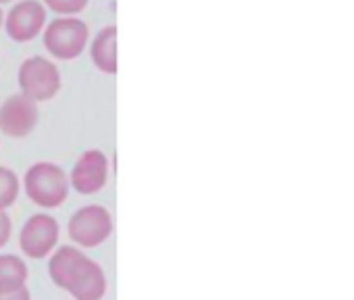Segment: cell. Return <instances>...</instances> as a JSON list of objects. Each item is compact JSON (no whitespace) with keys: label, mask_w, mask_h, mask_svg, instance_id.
Instances as JSON below:
<instances>
[{"label":"cell","mask_w":354,"mask_h":300,"mask_svg":"<svg viewBox=\"0 0 354 300\" xmlns=\"http://www.w3.org/2000/svg\"><path fill=\"white\" fill-rule=\"evenodd\" d=\"M53 283L69 292L75 300H102L109 288L104 269L80 246H59L48 256Z\"/></svg>","instance_id":"1"},{"label":"cell","mask_w":354,"mask_h":300,"mask_svg":"<svg viewBox=\"0 0 354 300\" xmlns=\"http://www.w3.org/2000/svg\"><path fill=\"white\" fill-rule=\"evenodd\" d=\"M21 190L26 196L42 209H59L69 198V176L67 171L50 161H38L28 167Z\"/></svg>","instance_id":"2"},{"label":"cell","mask_w":354,"mask_h":300,"mask_svg":"<svg viewBox=\"0 0 354 300\" xmlns=\"http://www.w3.org/2000/svg\"><path fill=\"white\" fill-rule=\"evenodd\" d=\"M42 44L55 61H75L90 44V28L82 17H55L42 32Z\"/></svg>","instance_id":"3"},{"label":"cell","mask_w":354,"mask_h":300,"mask_svg":"<svg viewBox=\"0 0 354 300\" xmlns=\"http://www.w3.org/2000/svg\"><path fill=\"white\" fill-rule=\"evenodd\" d=\"M17 84L24 96L40 104L53 100L61 92L63 75L55 59L44 55H34L21 61L17 69Z\"/></svg>","instance_id":"4"},{"label":"cell","mask_w":354,"mask_h":300,"mask_svg":"<svg viewBox=\"0 0 354 300\" xmlns=\"http://www.w3.org/2000/svg\"><path fill=\"white\" fill-rule=\"evenodd\" d=\"M67 234L75 246L86 250L96 248L111 238L113 215L102 205H86L69 217Z\"/></svg>","instance_id":"5"},{"label":"cell","mask_w":354,"mask_h":300,"mask_svg":"<svg viewBox=\"0 0 354 300\" xmlns=\"http://www.w3.org/2000/svg\"><path fill=\"white\" fill-rule=\"evenodd\" d=\"M48 24V9L42 0H15L11 9L5 13V34L17 44L34 42L42 36Z\"/></svg>","instance_id":"6"},{"label":"cell","mask_w":354,"mask_h":300,"mask_svg":"<svg viewBox=\"0 0 354 300\" xmlns=\"http://www.w3.org/2000/svg\"><path fill=\"white\" fill-rule=\"evenodd\" d=\"M111 161L100 148H88L77 157L69 174V186L82 196H94L109 184Z\"/></svg>","instance_id":"7"},{"label":"cell","mask_w":354,"mask_h":300,"mask_svg":"<svg viewBox=\"0 0 354 300\" xmlns=\"http://www.w3.org/2000/svg\"><path fill=\"white\" fill-rule=\"evenodd\" d=\"M61 225L48 213L28 217L19 232V250L30 259H48L59 246Z\"/></svg>","instance_id":"8"},{"label":"cell","mask_w":354,"mask_h":300,"mask_svg":"<svg viewBox=\"0 0 354 300\" xmlns=\"http://www.w3.org/2000/svg\"><path fill=\"white\" fill-rule=\"evenodd\" d=\"M40 123V106L21 92L0 102V135L21 140L34 133Z\"/></svg>","instance_id":"9"},{"label":"cell","mask_w":354,"mask_h":300,"mask_svg":"<svg viewBox=\"0 0 354 300\" xmlns=\"http://www.w3.org/2000/svg\"><path fill=\"white\" fill-rule=\"evenodd\" d=\"M88 55L92 65L104 73L115 75L119 71V59H117V26H104L100 28L88 44Z\"/></svg>","instance_id":"10"},{"label":"cell","mask_w":354,"mask_h":300,"mask_svg":"<svg viewBox=\"0 0 354 300\" xmlns=\"http://www.w3.org/2000/svg\"><path fill=\"white\" fill-rule=\"evenodd\" d=\"M28 263L19 254H0V292H13L28 283Z\"/></svg>","instance_id":"11"},{"label":"cell","mask_w":354,"mask_h":300,"mask_svg":"<svg viewBox=\"0 0 354 300\" xmlns=\"http://www.w3.org/2000/svg\"><path fill=\"white\" fill-rule=\"evenodd\" d=\"M21 194V180L11 169L0 165V211H9Z\"/></svg>","instance_id":"12"},{"label":"cell","mask_w":354,"mask_h":300,"mask_svg":"<svg viewBox=\"0 0 354 300\" xmlns=\"http://www.w3.org/2000/svg\"><path fill=\"white\" fill-rule=\"evenodd\" d=\"M42 5L57 17H80L88 9L90 0H42Z\"/></svg>","instance_id":"13"},{"label":"cell","mask_w":354,"mask_h":300,"mask_svg":"<svg viewBox=\"0 0 354 300\" xmlns=\"http://www.w3.org/2000/svg\"><path fill=\"white\" fill-rule=\"evenodd\" d=\"M13 234V221L7 211H0V248H5Z\"/></svg>","instance_id":"14"},{"label":"cell","mask_w":354,"mask_h":300,"mask_svg":"<svg viewBox=\"0 0 354 300\" xmlns=\"http://www.w3.org/2000/svg\"><path fill=\"white\" fill-rule=\"evenodd\" d=\"M0 300H32V292L28 285H21L13 292H0Z\"/></svg>","instance_id":"15"},{"label":"cell","mask_w":354,"mask_h":300,"mask_svg":"<svg viewBox=\"0 0 354 300\" xmlns=\"http://www.w3.org/2000/svg\"><path fill=\"white\" fill-rule=\"evenodd\" d=\"M3 26H5V11L0 7V30H3Z\"/></svg>","instance_id":"16"},{"label":"cell","mask_w":354,"mask_h":300,"mask_svg":"<svg viewBox=\"0 0 354 300\" xmlns=\"http://www.w3.org/2000/svg\"><path fill=\"white\" fill-rule=\"evenodd\" d=\"M15 0H0V7H5V5H13Z\"/></svg>","instance_id":"17"}]
</instances>
